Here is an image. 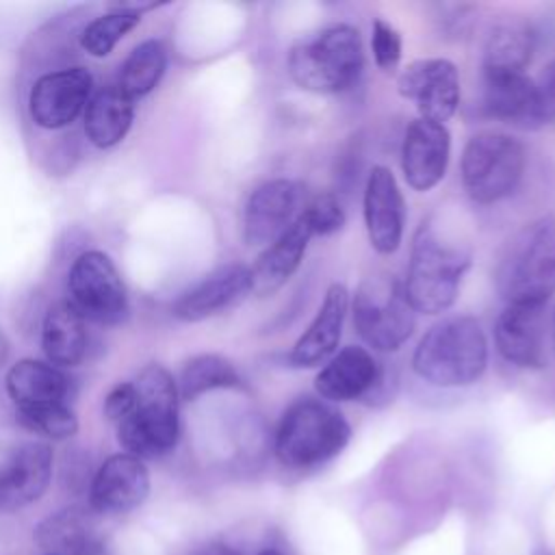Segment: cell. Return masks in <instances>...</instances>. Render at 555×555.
Instances as JSON below:
<instances>
[{"label":"cell","instance_id":"cell-1","mask_svg":"<svg viewBox=\"0 0 555 555\" xmlns=\"http://www.w3.org/2000/svg\"><path fill=\"white\" fill-rule=\"evenodd\" d=\"M134 408L117 423V438L126 453L152 460L169 453L180 436V392L171 373L160 364H147L137 375Z\"/></svg>","mask_w":555,"mask_h":555},{"label":"cell","instance_id":"cell-2","mask_svg":"<svg viewBox=\"0 0 555 555\" xmlns=\"http://www.w3.org/2000/svg\"><path fill=\"white\" fill-rule=\"evenodd\" d=\"M488 362V343L481 325L470 317H451L436 323L418 343L412 366L434 386H468L481 377Z\"/></svg>","mask_w":555,"mask_h":555},{"label":"cell","instance_id":"cell-3","mask_svg":"<svg viewBox=\"0 0 555 555\" xmlns=\"http://www.w3.org/2000/svg\"><path fill=\"white\" fill-rule=\"evenodd\" d=\"M496 284L505 304L546 306L555 293V217H540L514 236Z\"/></svg>","mask_w":555,"mask_h":555},{"label":"cell","instance_id":"cell-4","mask_svg":"<svg viewBox=\"0 0 555 555\" xmlns=\"http://www.w3.org/2000/svg\"><path fill=\"white\" fill-rule=\"evenodd\" d=\"M468 258V251L442 238L429 221L423 223L412 243L408 280L403 284L414 312H444L457 297Z\"/></svg>","mask_w":555,"mask_h":555},{"label":"cell","instance_id":"cell-5","mask_svg":"<svg viewBox=\"0 0 555 555\" xmlns=\"http://www.w3.org/2000/svg\"><path fill=\"white\" fill-rule=\"evenodd\" d=\"M362 65L360 33L345 24L299 41L288 56L291 78L312 93H338L351 87Z\"/></svg>","mask_w":555,"mask_h":555},{"label":"cell","instance_id":"cell-6","mask_svg":"<svg viewBox=\"0 0 555 555\" xmlns=\"http://www.w3.org/2000/svg\"><path fill=\"white\" fill-rule=\"evenodd\" d=\"M349 423L317 399L295 401L275 431V455L284 466L310 468L338 455L349 440Z\"/></svg>","mask_w":555,"mask_h":555},{"label":"cell","instance_id":"cell-7","mask_svg":"<svg viewBox=\"0 0 555 555\" xmlns=\"http://www.w3.org/2000/svg\"><path fill=\"white\" fill-rule=\"evenodd\" d=\"M353 323L373 349H399L412 336L416 323L405 286L392 275L366 278L353 297Z\"/></svg>","mask_w":555,"mask_h":555},{"label":"cell","instance_id":"cell-8","mask_svg":"<svg viewBox=\"0 0 555 555\" xmlns=\"http://www.w3.org/2000/svg\"><path fill=\"white\" fill-rule=\"evenodd\" d=\"M525 150L501 132L470 137L462 154V182L477 204H492L514 193L522 178Z\"/></svg>","mask_w":555,"mask_h":555},{"label":"cell","instance_id":"cell-9","mask_svg":"<svg viewBox=\"0 0 555 555\" xmlns=\"http://www.w3.org/2000/svg\"><path fill=\"white\" fill-rule=\"evenodd\" d=\"M69 304L87 321L115 325L128 314V293L115 262L104 251L80 254L67 280Z\"/></svg>","mask_w":555,"mask_h":555},{"label":"cell","instance_id":"cell-10","mask_svg":"<svg viewBox=\"0 0 555 555\" xmlns=\"http://www.w3.org/2000/svg\"><path fill=\"white\" fill-rule=\"evenodd\" d=\"M93 78L85 67H67L43 74L28 93L30 119L46 130L69 126L91 98Z\"/></svg>","mask_w":555,"mask_h":555},{"label":"cell","instance_id":"cell-11","mask_svg":"<svg viewBox=\"0 0 555 555\" xmlns=\"http://www.w3.org/2000/svg\"><path fill=\"white\" fill-rule=\"evenodd\" d=\"M399 93L412 100L423 119L444 124L457 108L460 78L447 59H418L397 80Z\"/></svg>","mask_w":555,"mask_h":555},{"label":"cell","instance_id":"cell-12","mask_svg":"<svg viewBox=\"0 0 555 555\" xmlns=\"http://www.w3.org/2000/svg\"><path fill=\"white\" fill-rule=\"evenodd\" d=\"M150 494V470L130 453H115L102 462L89 488V507L95 514L117 516L139 507Z\"/></svg>","mask_w":555,"mask_h":555},{"label":"cell","instance_id":"cell-13","mask_svg":"<svg viewBox=\"0 0 555 555\" xmlns=\"http://www.w3.org/2000/svg\"><path fill=\"white\" fill-rule=\"evenodd\" d=\"M52 462L50 444H20L0 464V512H15L39 501L50 486Z\"/></svg>","mask_w":555,"mask_h":555},{"label":"cell","instance_id":"cell-14","mask_svg":"<svg viewBox=\"0 0 555 555\" xmlns=\"http://www.w3.org/2000/svg\"><path fill=\"white\" fill-rule=\"evenodd\" d=\"M451 139L444 124L429 119H414L403 137L401 169L414 191L434 189L449 165Z\"/></svg>","mask_w":555,"mask_h":555},{"label":"cell","instance_id":"cell-15","mask_svg":"<svg viewBox=\"0 0 555 555\" xmlns=\"http://www.w3.org/2000/svg\"><path fill=\"white\" fill-rule=\"evenodd\" d=\"M364 223L375 251L392 254L401 245L405 204L388 167H373L364 186Z\"/></svg>","mask_w":555,"mask_h":555},{"label":"cell","instance_id":"cell-16","mask_svg":"<svg viewBox=\"0 0 555 555\" xmlns=\"http://www.w3.org/2000/svg\"><path fill=\"white\" fill-rule=\"evenodd\" d=\"M299 186L286 178L260 184L245 204L243 236L251 247L271 245L295 219Z\"/></svg>","mask_w":555,"mask_h":555},{"label":"cell","instance_id":"cell-17","mask_svg":"<svg viewBox=\"0 0 555 555\" xmlns=\"http://www.w3.org/2000/svg\"><path fill=\"white\" fill-rule=\"evenodd\" d=\"M251 291V271L245 264H225L184 291L171 312L180 321H204L238 304Z\"/></svg>","mask_w":555,"mask_h":555},{"label":"cell","instance_id":"cell-18","mask_svg":"<svg viewBox=\"0 0 555 555\" xmlns=\"http://www.w3.org/2000/svg\"><path fill=\"white\" fill-rule=\"evenodd\" d=\"M494 338L501 356L525 369H538L544 364V338L546 317L542 304H505L501 312Z\"/></svg>","mask_w":555,"mask_h":555},{"label":"cell","instance_id":"cell-19","mask_svg":"<svg viewBox=\"0 0 555 555\" xmlns=\"http://www.w3.org/2000/svg\"><path fill=\"white\" fill-rule=\"evenodd\" d=\"M37 544L46 555H91L104 542L91 507H63L43 518L35 529Z\"/></svg>","mask_w":555,"mask_h":555},{"label":"cell","instance_id":"cell-20","mask_svg":"<svg viewBox=\"0 0 555 555\" xmlns=\"http://www.w3.org/2000/svg\"><path fill=\"white\" fill-rule=\"evenodd\" d=\"M312 238V230L306 217L299 212L295 221L271 243L254 262L251 271V291L258 295H271L280 286H284L291 275L297 271L308 241Z\"/></svg>","mask_w":555,"mask_h":555},{"label":"cell","instance_id":"cell-21","mask_svg":"<svg viewBox=\"0 0 555 555\" xmlns=\"http://www.w3.org/2000/svg\"><path fill=\"white\" fill-rule=\"evenodd\" d=\"M347 304H349L347 288L343 284L334 282L327 288L317 317L312 319V323L299 336V340L295 343V347L291 351L293 366H299V369L317 366V364L325 362L336 351L340 334H343Z\"/></svg>","mask_w":555,"mask_h":555},{"label":"cell","instance_id":"cell-22","mask_svg":"<svg viewBox=\"0 0 555 555\" xmlns=\"http://www.w3.org/2000/svg\"><path fill=\"white\" fill-rule=\"evenodd\" d=\"M483 102L494 119L516 128H535L544 121L535 82L525 74H486Z\"/></svg>","mask_w":555,"mask_h":555},{"label":"cell","instance_id":"cell-23","mask_svg":"<svg viewBox=\"0 0 555 555\" xmlns=\"http://www.w3.org/2000/svg\"><path fill=\"white\" fill-rule=\"evenodd\" d=\"M377 362L364 347H345L317 375L314 386L323 399L351 401L369 392L377 382Z\"/></svg>","mask_w":555,"mask_h":555},{"label":"cell","instance_id":"cell-24","mask_svg":"<svg viewBox=\"0 0 555 555\" xmlns=\"http://www.w3.org/2000/svg\"><path fill=\"white\" fill-rule=\"evenodd\" d=\"M7 392L15 408L59 403L69 395V377L54 364L35 358L17 360L4 377Z\"/></svg>","mask_w":555,"mask_h":555},{"label":"cell","instance_id":"cell-25","mask_svg":"<svg viewBox=\"0 0 555 555\" xmlns=\"http://www.w3.org/2000/svg\"><path fill=\"white\" fill-rule=\"evenodd\" d=\"M41 349L54 366H76L87 353V327L69 301L48 308L41 325Z\"/></svg>","mask_w":555,"mask_h":555},{"label":"cell","instance_id":"cell-26","mask_svg":"<svg viewBox=\"0 0 555 555\" xmlns=\"http://www.w3.org/2000/svg\"><path fill=\"white\" fill-rule=\"evenodd\" d=\"M132 115L134 104L117 85L102 87L87 102L85 134L95 147H113L128 134Z\"/></svg>","mask_w":555,"mask_h":555},{"label":"cell","instance_id":"cell-27","mask_svg":"<svg viewBox=\"0 0 555 555\" xmlns=\"http://www.w3.org/2000/svg\"><path fill=\"white\" fill-rule=\"evenodd\" d=\"M167 67V50L158 39L141 41L132 48L119 72V89L130 98H143L156 89Z\"/></svg>","mask_w":555,"mask_h":555},{"label":"cell","instance_id":"cell-28","mask_svg":"<svg viewBox=\"0 0 555 555\" xmlns=\"http://www.w3.org/2000/svg\"><path fill=\"white\" fill-rule=\"evenodd\" d=\"M531 50L533 39L525 26H499L486 43L483 74H525V67L531 61Z\"/></svg>","mask_w":555,"mask_h":555},{"label":"cell","instance_id":"cell-29","mask_svg":"<svg viewBox=\"0 0 555 555\" xmlns=\"http://www.w3.org/2000/svg\"><path fill=\"white\" fill-rule=\"evenodd\" d=\"M241 377L230 360L217 353H199L184 362L180 371L178 392L182 399H197L199 395L217 388H234Z\"/></svg>","mask_w":555,"mask_h":555},{"label":"cell","instance_id":"cell-30","mask_svg":"<svg viewBox=\"0 0 555 555\" xmlns=\"http://www.w3.org/2000/svg\"><path fill=\"white\" fill-rule=\"evenodd\" d=\"M141 22V13L124 11L111 4V11L89 22L80 35V46L87 54L102 59L113 52V48Z\"/></svg>","mask_w":555,"mask_h":555},{"label":"cell","instance_id":"cell-31","mask_svg":"<svg viewBox=\"0 0 555 555\" xmlns=\"http://www.w3.org/2000/svg\"><path fill=\"white\" fill-rule=\"evenodd\" d=\"M15 416L20 425L50 440H65L78 431L76 412L63 401L22 405V408H15Z\"/></svg>","mask_w":555,"mask_h":555},{"label":"cell","instance_id":"cell-32","mask_svg":"<svg viewBox=\"0 0 555 555\" xmlns=\"http://www.w3.org/2000/svg\"><path fill=\"white\" fill-rule=\"evenodd\" d=\"M301 215L306 217L312 234H332V232L340 230L345 223V210H343L340 202L330 193L317 195L301 210Z\"/></svg>","mask_w":555,"mask_h":555},{"label":"cell","instance_id":"cell-33","mask_svg":"<svg viewBox=\"0 0 555 555\" xmlns=\"http://www.w3.org/2000/svg\"><path fill=\"white\" fill-rule=\"evenodd\" d=\"M373 56L379 69L390 72L397 67L401 59V35L384 20L373 22V39H371Z\"/></svg>","mask_w":555,"mask_h":555},{"label":"cell","instance_id":"cell-34","mask_svg":"<svg viewBox=\"0 0 555 555\" xmlns=\"http://www.w3.org/2000/svg\"><path fill=\"white\" fill-rule=\"evenodd\" d=\"M134 384L132 382H119L117 386H113L104 399V414L119 423L126 414H130V410L134 408Z\"/></svg>","mask_w":555,"mask_h":555},{"label":"cell","instance_id":"cell-35","mask_svg":"<svg viewBox=\"0 0 555 555\" xmlns=\"http://www.w3.org/2000/svg\"><path fill=\"white\" fill-rule=\"evenodd\" d=\"M542 119L555 124V61H551L535 82Z\"/></svg>","mask_w":555,"mask_h":555},{"label":"cell","instance_id":"cell-36","mask_svg":"<svg viewBox=\"0 0 555 555\" xmlns=\"http://www.w3.org/2000/svg\"><path fill=\"white\" fill-rule=\"evenodd\" d=\"M199 555H234V553L228 546H210L208 551H204Z\"/></svg>","mask_w":555,"mask_h":555},{"label":"cell","instance_id":"cell-37","mask_svg":"<svg viewBox=\"0 0 555 555\" xmlns=\"http://www.w3.org/2000/svg\"><path fill=\"white\" fill-rule=\"evenodd\" d=\"M7 356H9V340H7L4 334L0 332V364L7 360Z\"/></svg>","mask_w":555,"mask_h":555},{"label":"cell","instance_id":"cell-38","mask_svg":"<svg viewBox=\"0 0 555 555\" xmlns=\"http://www.w3.org/2000/svg\"><path fill=\"white\" fill-rule=\"evenodd\" d=\"M258 555H282V553H278V551H273V548H267V551H260Z\"/></svg>","mask_w":555,"mask_h":555},{"label":"cell","instance_id":"cell-39","mask_svg":"<svg viewBox=\"0 0 555 555\" xmlns=\"http://www.w3.org/2000/svg\"><path fill=\"white\" fill-rule=\"evenodd\" d=\"M91 555H108V553H106V548H104V546H102V548H98V551H93V553H91Z\"/></svg>","mask_w":555,"mask_h":555},{"label":"cell","instance_id":"cell-40","mask_svg":"<svg viewBox=\"0 0 555 555\" xmlns=\"http://www.w3.org/2000/svg\"><path fill=\"white\" fill-rule=\"evenodd\" d=\"M553 340H555V312H553Z\"/></svg>","mask_w":555,"mask_h":555},{"label":"cell","instance_id":"cell-41","mask_svg":"<svg viewBox=\"0 0 555 555\" xmlns=\"http://www.w3.org/2000/svg\"><path fill=\"white\" fill-rule=\"evenodd\" d=\"M538 555H548V553H538Z\"/></svg>","mask_w":555,"mask_h":555}]
</instances>
